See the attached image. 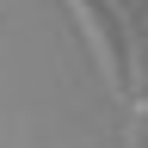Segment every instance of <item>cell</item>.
Masks as SVG:
<instances>
[{"label":"cell","mask_w":148,"mask_h":148,"mask_svg":"<svg viewBox=\"0 0 148 148\" xmlns=\"http://www.w3.org/2000/svg\"><path fill=\"white\" fill-rule=\"evenodd\" d=\"M68 18H74V31L86 37V56H92V74L117 92V43H111V31H105V12L92 6V0H62Z\"/></svg>","instance_id":"6da1fadb"}]
</instances>
